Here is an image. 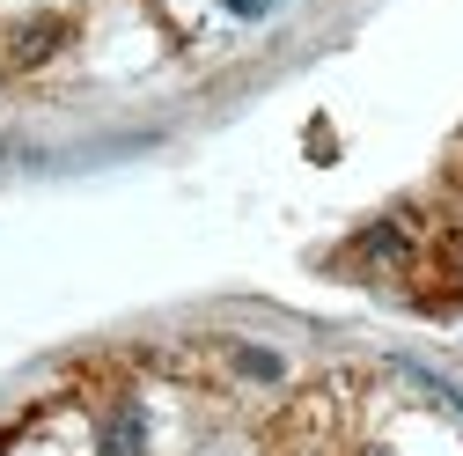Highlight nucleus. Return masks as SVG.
Segmentation results:
<instances>
[{"label": "nucleus", "mask_w": 463, "mask_h": 456, "mask_svg": "<svg viewBox=\"0 0 463 456\" xmlns=\"http://www.w3.org/2000/svg\"><path fill=\"white\" fill-rule=\"evenodd\" d=\"M272 8H279V0H228V15H250V23H258V15H272Z\"/></svg>", "instance_id": "f257e3e1"}]
</instances>
